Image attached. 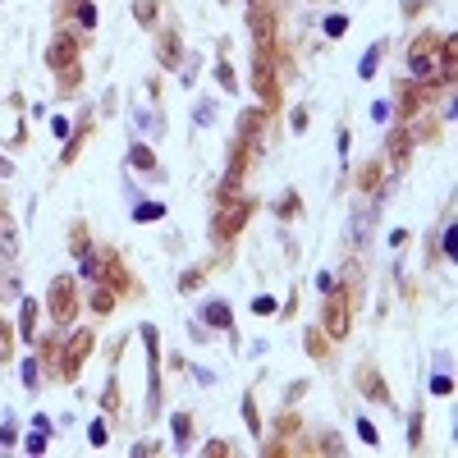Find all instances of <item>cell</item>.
Masks as SVG:
<instances>
[{
  "label": "cell",
  "instance_id": "cell-28",
  "mask_svg": "<svg viewBox=\"0 0 458 458\" xmlns=\"http://www.w3.org/2000/svg\"><path fill=\"white\" fill-rule=\"evenodd\" d=\"M243 422H248V431H252V435L261 431V413H257V394H252V389L243 394Z\"/></svg>",
  "mask_w": 458,
  "mask_h": 458
},
{
  "label": "cell",
  "instance_id": "cell-38",
  "mask_svg": "<svg viewBox=\"0 0 458 458\" xmlns=\"http://www.w3.org/2000/svg\"><path fill=\"white\" fill-rule=\"evenodd\" d=\"M78 9V23H83V28H96V5H92V0H83V5H74Z\"/></svg>",
  "mask_w": 458,
  "mask_h": 458
},
{
  "label": "cell",
  "instance_id": "cell-35",
  "mask_svg": "<svg viewBox=\"0 0 458 458\" xmlns=\"http://www.w3.org/2000/svg\"><path fill=\"white\" fill-rule=\"evenodd\" d=\"M216 83H220V87H225V92H239V78H234V69H229V64H225V60H220V64H216Z\"/></svg>",
  "mask_w": 458,
  "mask_h": 458
},
{
  "label": "cell",
  "instance_id": "cell-4",
  "mask_svg": "<svg viewBox=\"0 0 458 458\" xmlns=\"http://www.w3.org/2000/svg\"><path fill=\"white\" fill-rule=\"evenodd\" d=\"M46 307H51L55 326H74L78 321V285H74V275H55L51 280V298H46Z\"/></svg>",
  "mask_w": 458,
  "mask_h": 458
},
{
  "label": "cell",
  "instance_id": "cell-34",
  "mask_svg": "<svg viewBox=\"0 0 458 458\" xmlns=\"http://www.w3.org/2000/svg\"><path fill=\"white\" fill-rule=\"evenodd\" d=\"M261 454H266V458H285V454H294V440H280V435H275L270 445H261Z\"/></svg>",
  "mask_w": 458,
  "mask_h": 458
},
{
  "label": "cell",
  "instance_id": "cell-16",
  "mask_svg": "<svg viewBox=\"0 0 458 458\" xmlns=\"http://www.w3.org/2000/svg\"><path fill=\"white\" fill-rule=\"evenodd\" d=\"M330 344H335V339H330L321 326H316V330H307V339H303V348H307L311 362H326V357H330Z\"/></svg>",
  "mask_w": 458,
  "mask_h": 458
},
{
  "label": "cell",
  "instance_id": "cell-33",
  "mask_svg": "<svg viewBox=\"0 0 458 458\" xmlns=\"http://www.w3.org/2000/svg\"><path fill=\"white\" fill-rule=\"evenodd\" d=\"M174 440H179V445H188V435H193V417L188 413H174Z\"/></svg>",
  "mask_w": 458,
  "mask_h": 458
},
{
  "label": "cell",
  "instance_id": "cell-10",
  "mask_svg": "<svg viewBox=\"0 0 458 458\" xmlns=\"http://www.w3.org/2000/svg\"><path fill=\"white\" fill-rule=\"evenodd\" d=\"M78 51H83V37H74V33H55L51 46H46V64H51V69H64V64L78 60Z\"/></svg>",
  "mask_w": 458,
  "mask_h": 458
},
{
  "label": "cell",
  "instance_id": "cell-19",
  "mask_svg": "<svg viewBox=\"0 0 458 458\" xmlns=\"http://www.w3.org/2000/svg\"><path fill=\"white\" fill-rule=\"evenodd\" d=\"M298 431H303V417H298V413H294V403H289L285 413L275 417V435H280V440H294Z\"/></svg>",
  "mask_w": 458,
  "mask_h": 458
},
{
  "label": "cell",
  "instance_id": "cell-11",
  "mask_svg": "<svg viewBox=\"0 0 458 458\" xmlns=\"http://www.w3.org/2000/svg\"><path fill=\"white\" fill-rule=\"evenodd\" d=\"M156 64H161V69H179L183 64V37L174 33V28H161V33H156Z\"/></svg>",
  "mask_w": 458,
  "mask_h": 458
},
{
  "label": "cell",
  "instance_id": "cell-47",
  "mask_svg": "<svg viewBox=\"0 0 458 458\" xmlns=\"http://www.w3.org/2000/svg\"><path fill=\"white\" fill-rule=\"evenodd\" d=\"M37 381H42V376H37V357H33V362H28V372H23V385L37 389Z\"/></svg>",
  "mask_w": 458,
  "mask_h": 458
},
{
  "label": "cell",
  "instance_id": "cell-5",
  "mask_svg": "<svg viewBox=\"0 0 458 458\" xmlns=\"http://www.w3.org/2000/svg\"><path fill=\"white\" fill-rule=\"evenodd\" d=\"M96 348V335L92 330H74L69 339H64V353H60V381L64 385H74L78 381V372H83V362H87V353Z\"/></svg>",
  "mask_w": 458,
  "mask_h": 458
},
{
  "label": "cell",
  "instance_id": "cell-37",
  "mask_svg": "<svg viewBox=\"0 0 458 458\" xmlns=\"http://www.w3.org/2000/svg\"><path fill=\"white\" fill-rule=\"evenodd\" d=\"M381 51H385V46H376L372 55H362V64H357V74H362V78H372V74H376V64H381Z\"/></svg>",
  "mask_w": 458,
  "mask_h": 458
},
{
  "label": "cell",
  "instance_id": "cell-2",
  "mask_svg": "<svg viewBox=\"0 0 458 458\" xmlns=\"http://www.w3.org/2000/svg\"><path fill=\"white\" fill-rule=\"evenodd\" d=\"M87 275H96L105 289H110V294L142 298V294H138V280H133L129 270H124V257H120L115 248H110V252H96V257H92V270H87Z\"/></svg>",
  "mask_w": 458,
  "mask_h": 458
},
{
  "label": "cell",
  "instance_id": "cell-22",
  "mask_svg": "<svg viewBox=\"0 0 458 458\" xmlns=\"http://www.w3.org/2000/svg\"><path fill=\"white\" fill-rule=\"evenodd\" d=\"M55 74H60L55 83H60V92H64V96L83 87V64H78V60H74V64H64V69H55Z\"/></svg>",
  "mask_w": 458,
  "mask_h": 458
},
{
  "label": "cell",
  "instance_id": "cell-9",
  "mask_svg": "<svg viewBox=\"0 0 458 458\" xmlns=\"http://www.w3.org/2000/svg\"><path fill=\"white\" fill-rule=\"evenodd\" d=\"M353 381H357V389H362L372 403H385V408L394 403V394H389V385H385V376H381V367H376V362H362Z\"/></svg>",
  "mask_w": 458,
  "mask_h": 458
},
{
  "label": "cell",
  "instance_id": "cell-29",
  "mask_svg": "<svg viewBox=\"0 0 458 458\" xmlns=\"http://www.w3.org/2000/svg\"><path fill=\"white\" fill-rule=\"evenodd\" d=\"M129 165H133V170H156V156H151L147 142H138V147L129 151Z\"/></svg>",
  "mask_w": 458,
  "mask_h": 458
},
{
  "label": "cell",
  "instance_id": "cell-3",
  "mask_svg": "<svg viewBox=\"0 0 458 458\" xmlns=\"http://www.w3.org/2000/svg\"><path fill=\"white\" fill-rule=\"evenodd\" d=\"M321 330H326L330 339H348V330H353V307H348V298L339 294V285L326 289V303H321Z\"/></svg>",
  "mask_w": 458,
  "mask_h": 458
},
{
  "label": "cell",
  "instance_id": "cell-7",
  "mask_svg": "<svg viewBox=\"0 0 458 458\" xmlns=\"http://www.w3.org/2000/svg\"><path fill=\"white\" fill-rule=\"evenodd\" d=\"M252 87H257V96H261L266 110H280V101H285V83L275 78V64L270 60H252Z\"/></svg>",
  "mask_w": 458,
  "mask_h": 458
},
{
  "label": "cell",
  "instance_id": "cell-12",
  "mask_svg": "<svg viewBox=\"0 0 458 458\" xmlns=\"http://www.w3.org/2000/svg\"><path fill=\"white\" fill-rule=\"evenodd\" d=\"M435 74L445 83H454V74H458V37L454 33H440V42H435Z\"/></svg>",
  "mask_w": 458,
  "mask_h": 458
},
{
  "label": "cell",
  "instance_id": "cell-17",
  "mask_svg": "<svg viewBox=\"0 0 458 458\" xmlns=\"http://www.w3.org/2000/svg\"><path fill=\"white\" fill-rule=\"evenodd\" d=\"M220 261H225V257H216V261H207V266H193V270H183V275H179V294H193V289H202V280H207V275H211V270H216V266H220Z\"/></svg>",
  "mask_w": 458,
  "mask_h": 458
},
{
  "label": "cell",
  "instance_id": "cell-52",
  "mask_svg": "<svg viewBox=\"0 0 458 458\" xmlns=\"http://www.w3.org/2000/svg\"><path fill=\"white\" fill-rule=\"evenodd\" d=\"M5 174H14V165H9L5 156H0V179H5Z\"/></svg>",
  "mask_w": 458,
  "mask_h": 458
},
{
  "label": "cell",
  "instance_id": "cell-18",
  "mask_svg": "<svg viewBox=\"0 0 458 458\" xmlns=\"http://www.w3.org/2000/svg\"><path fill=\"white\" fill-rule=\"evenodd\" d=\"M353 183H357L362 193H376V188H381V161H367V165H357Z\"/></svg>",
  "mask_w": 458,
  "mask_h": 458
},
{
  "label": "cell",
  "instance_id": "cell-51",
  "mask_svg": "<svg viewBox=\"0 0 458 458\" xmlns=\"http://www.w3.org/2000/svg\"><path fill=\"white\" fill-rule=\"evenodd\" d=\"M422 9H426V0H408V5H403V14L413 18V14H422Z\"/></svg>",
  "mask_w": 458,
  "mask_h": 458
},
{
  "label": "cell",
  "instance_id": "cell-44",
  "mask_svg": "<svg viewBox=\"0 0 458 458\" xmlns=\"http://www.w3.org/2000/svg\"><path fill=\"white\" fill-rule=\"evenodd\" d=\"M252 311H257V316H270V311H275V298H252Z\"/></svg>",
  "mask_w": 458,
  "mask_h": 458
},
{
  "label": "cell",
  "instance_id": "cell-40",
  "mask_svg": "<svg viewBox=\"0 0 458 458\" xmlns=\"http://www.w3.org/2000/svg\"><path fill=\"white\" fill-rule=\"evenodd\" d=\"M87 440H92V450H105V422H92V426H87Z\"/></svg>",
  "mask_w": 458,
  "mask_h": 458
},
{
  "label": "cell",
  "instance_id": "cell-30",
  "mask_svg": "<svg viewBox=\"0 0 458 458\" xmlns=\"http://www.w3.org/2000/svg\"><path fill=\"white\" fill-rule=\"evenodd\" d=\"M37 348H42V362L46 367H60V353H64V348H60V339H55V335H46Z\"/></svg>",
  "mask_w": 458,
  "mask_h": 458
},
{
  "label": "cell",
  "instance_id": "cell-48",
  "mask_svg": "<svg viewBox=\"0 0 458 458\" xmlns=\"http://www.w3.org/2000/svg\"><path fill=\"white\" fill-rule=\"evenodd\" d=\"M28 454H46V440H42V431H33V440H28Z\"/></svg>",
  "mask_w": 458,
  "mask_h": 458
},
{
  "label": "cell",
  "instance_id": "cell-53",
  "mask_svg": "<svg viewBox=\"0 0 458 458\" xmlns=\"http://www.w3.org/2000/svg\"><path fill=\"white\" fill-rule=\"evenodd\" d=\"M5 220H9V207H5V197H0V225H5Z\"/></svg>",
  "mask_w": 458,
  "mask_h": 458
},
{
  "label": "cell",
  "instance_id": "cell-23",
  "mask_svg": "<svg viewBox=\"0 0 458 458\" xmlns=\"http://www.w3.org/2000/svg\"><path fill=\"white\" fill-rule=\"evenodd\" d=\"M303 454H344V445H339V435H335V431H321Z\"/></svg>",
  "mask_w": 458,
  "mask_h": 458
},
{
  "label": "cell",
  "instance_id": "cell-26",
  "mask_svg": "<svg viewBox=\"0 0 458 458\" xmlns=\"http://www.w3.org/2000/svg\"><path fill=\"white\" fill-rule=\"evenodd\" d=\"M87 133H92V124H83V129H78V133H74V138H69V147H64V151H60V165H74V161H78V151H83V142H87Z\"/></svg>",
  "mask_w": 458,
  "mask_h": 458
},
{
  "label": "cell",
  "instance_id": "cell-49",
  "mask_svg": "<svg viewBox=\"0 0 458 458\" xmlns=\"http://www.w3.org/2000/svg\"><path fill=\"white\" fill-rule=\"evenodd\" d=\"M307 389H311L307 381H298V385H289V394H285V399H289V403H294V399H303V394H307Z\"/></svg>",
  "mask_w": 458,
  "mask_h": 458
},
{
  "label": "cell",
  "instance_id": "cell-43",
  "mask_svg": "<svg viewBox=\"0 0 458 458\" xmlns=\"http://www.w3.org/2000/svg\"><path fill=\"white\" fill-rule=\"evenodd\" d=\"M431 394H454V381L450 376H431Z\"/></svg>",
  "mask_w": 458,
  "mask_h": 458
},
{
  "label": "cell",
  "instance_id": "cell-24",
  "mask_svg": "<svg viewBox=\"0 0 458 458\" xmlns=\"http://www.w3.org/2000/svg\"><path fill=\"white\" fill-rule=\"evenodd\" d=\"M14 344H18V326H9V321L0 316V362L14 357Z\"/></svg>",
  "mask_w": 458,
  "mask_h": 458
},
{
  "label": "cell",
  "instance_id": "cell-13",
  "mask_svg": "<svg viewBox=\"0 0 458 458\" xmlns=\"http://www.w3.org/2000/svg\"><path fill=\"white\" fill-rule=\"evenodd\" d=\"M413 147H417V138L408 133V124H399V129L389 133V165H394V170H408V161H413Z\"/></svg>",
  "mask_w": 458,
  "mask_h": 458
},
{
  "label": "cell",
  "instance_id": "cell-25",
  "mask_svg": "<svg viewBox=\"0 0 458 458\" xmlns=\"http://www.w3.org/2000/svg\"><path fill=\"white\" fill-rule=\"evenodd\" d=\"M275 216L280 220H298L303 216V197H298V193H285V197L275 202Z\"/></svg>",
  "mask_w": 458,
  "mask_h": 458
},
{
  "label": "cell",
  "instance_id": "cell-15",
  "mask_svg": "<svg viewBox=\"0 0 458 458\" xmlns=\"http://www.w3.org/2000/svg\"><path fill=\"white\" fill-rule=\"evenodd\" d=\"M266 115H270V110H243V115H239V142H248V147H261Z\"/></svg>",
  "mask_w": 458,
  "mask_h": 458
},
{
  "label": "cell",
  "instance_id": "cell-39",
  "mask_svg": "<svg viewBox=\"0 0 458 458\" xmlns=\"http://www.w3.org/2000/svg\"><path fill=\"white\" fill-rule=\"evenodd\" d=\"M202 454H207V458H229V454H234V445H229V440H211Z\"/></svg>",
  "mask_w": 458,
  "mask_h": 458
},
{
  "label": "cell",
  "instance_id": "cell-46",
  "mask_svg": "<svg viewBox=\"0 0 458 458\" xmlns=\"http://www.w3.org/2000/svg\"><path fill=\"white\" fill-rule=\"evenodd\" d=\"M51 133H55V138H69V120H64V115H55V120H51Z\"/></svg>",
  "mask_w": 458,
  "mask_h": 458
},
{
  "label": "cell",
  "instance_id": "cell-14",
  "mask_svg": "<svg viewBox=\"0 0 458 458\" xmlns=\"http://www.w3.org/2000/svg\"><path fill=\"white\" fill-rule=\"evenodd\" d=\"M69 252L78 257V266H83V275H87V270H92V257H96V252H92V229H87L83 220H74V229H69Z\"/></svg>",
  "mask_w": 458,
  "mask_h": 458
},
{
  "label": "cell",
  "instance_id": "cell-20",
  "mask_svg": "<svg viewBox=\"0 0 458 458\" xmlns=\"http://www.w3.org/2000/svg\"><path fill=\"white\" fill-rule=\"evenodd\" d=\"M202 321L216 326V330H234V311L225 303H207V307H202Z\"/></svg>",
  "mask_w": 458,
  "mask_h": 458
},
{
  "label": "cell",
  "instance_id": "cell-1",
  "mask_svg": "<svg viewBox=\"0 0 458 458\" xmlns=\"http://www.w3.org/2000/svg\"><path fill=\"white\" fill-rule=\"evenodd\" d=\"M257 216V202L248 197V193H229V197H220L216 193V216H211V239L225 248L243 234V225Z\"/></svg>",
  "mask_w": 458,
  "mask_h": 458
},
{
  "label": "cell",
  "instance_id": "cell-21",
  "mask_svg": "<svg viewBox=\"0 0 458 458\" xmlns=\"http://www.w3.org/2000/svg\"><path fill=\"white\" fill-rule=\"evenodd\" d=\"M18 339H33L37 344V303L23 298V311H18Z\"/></svg>",
  "mask_w": 458,
  "mask_h": 458
},
{
  "label": "cell",
  "instance_id": "cell-41",
  "mask_svg": "<svg viewBox=\"0 0 458 458\" xmlns=\"http://www.w3.org/2000/svg\"><path fill=\"white\" fill-rule=\"evenodd\" d=\"M161 216H165L161 202H147V207H138V220H142V225H147V220H161Z\"/></svg>",
  "mask_w": 458,
  "mask_h": 458
},
{
  "label": "cell",
  "instance_id": "cell-6",
  "mask_svg": "<svg viewBox=\"0 0 458 458\" xmlns=\"http://www.w3.org/2000/svg\"><path fill=\"white\" fill-rule=\"evenodd\" d=\"M252 161H257V147H248V142L234 138V142H229V170H225V183H220V197H229V193H243V179H248Z\"/></svg>",
  "mask_w": 458,
  "mask_h": 458
},
{
  "label": "cell",
  "instance_id": "cell-27",
  "mask_svg": "<svg viewBox=\"0 0 458 458\" xmlns=\"http://www.w3.org/2000/svg\"><path fill=\"white\" fill-rule=\"evenodd\" d=\"M422 435H426V413L417 408V413L408 417V445H413V450H422Z\"/></svg>",
  "mask_w": 458,
  "mask_h": 458
},
{
  "label": "cell",
  "instance_id": "cell-36",
  "mask_svg": "<svg viewBox=\"0 0 458 458\" xmlns=\"http://www.w3.org/2000/svg\"><path fill=\"white\" fill-rule=\"evenodd\" d=\"M101 408H105V413H110V417L120 413V385H115V381L105 385V394H101Z\"/></svg>",
  "mask_w": 458,
  "mask_h": 458
},
{
  "label": "cell",
  "instance_id": "cell-42",
  "mask_svg": "<svg viewBox=\"0 0 458 458\" xmlns=\"http://www.w3.org/2000/svg\"><path fill=\"white\" fill-rule=\"evenodd\" d=\"M357 435H362V440H367V445H381V435H376V426H372V422H367V417H362V422H357Z\"/></svg>",
  "mask_w": 458,
  "mask_h": 458
},
{
  "label": "cell",
  "instance_id": "cell-50",
  "mask_svg": "<svg viewBox=\"0 0 458 458\" xmlns=\"http://www.w3.org/2000/svg\"><path fill=\"white\" fill-rule=\"evenodd\" d=\"M303 129H307V110L298 105V110H294V133H303Z\"/></svg>",
  "mask_w": 458,
  "mask_h": 458
},
{
  "label": "cell",
  "instance_id": "cell-32",
  "mask_svg": "<svg viewBox=\"0 0 458 458\" xmlns=\"http://www.w3.org/2000/svg\"><path fill=\"white\" fill-rule=\"evenodd\" d=\"M156 14H161L156 0H133V18H138V23H156Z\"/></svg>",
  "mask_w": 458,
  "mask_h": 458
},
{
  "label": "cell",
  "instance_id": "cell-31",
  "mask_svg": "<svg viewBox=\"0 0 458 458\" xmlns=\"http://www.w3.org/2000/svg\"><path fill=\"white\" fill-rule=\"evenodd\" d=\"M92 311H96V316H110V311H115V294H110L105 285L92 294Z\"/></svg>",
  "mask_w": 458,
  "mask_h": 458
},
{
  "label": "cell",
  "instance_id": "cell-45",
  "mask_svg": "<svg viewBox=\"0 0 458 458\" xmlns=\"http://www.w3.org/2000/svg\"><path fill=\"white\" fill-rule=\"evenodd\" d=\"M326 33H330V37H339V33H348V18H344V14H335V18H330V23H326Z\"/></svg>",
  "mask_w": 458,
  "mask_h": 458
},
{
  "label": "cell",
  "instance_id": "cell-8",
  "mask_svg": "<svg viewBox=\"0 0 458 458\" xmlns=\"http://www.w3.org/2000/svg\"><path fill=\"white\" fill-rule=\"evenodd\" d=\"M435 42H440V33H417L413 37V46H408V74L413 78L435 74Z\"/></svg>",
  "mask_w": 458,
  "mask_h": 458
}]
</instances>
